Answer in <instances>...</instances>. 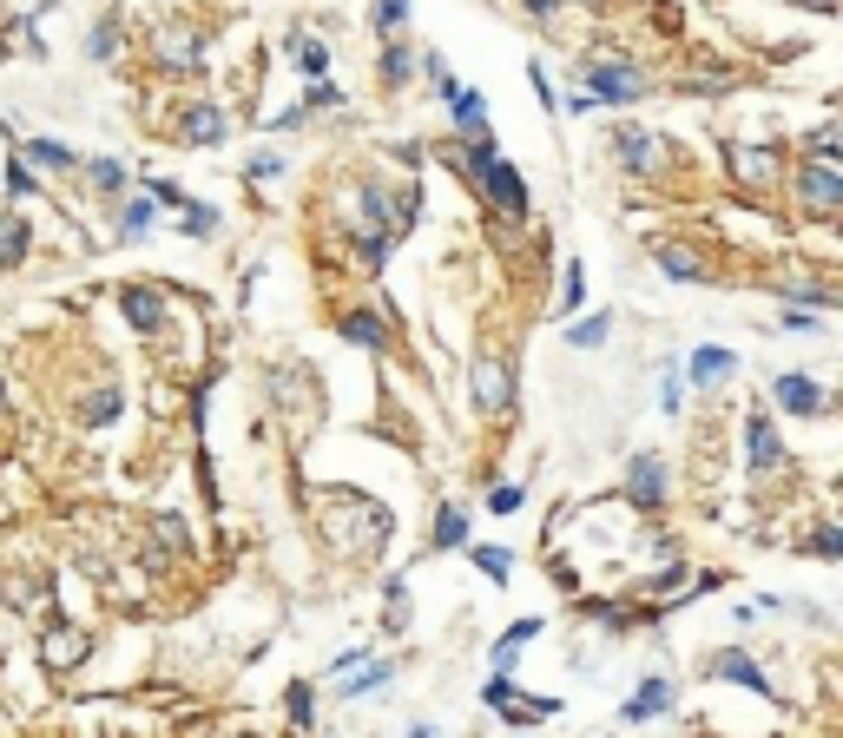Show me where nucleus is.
Returning <instances> with one entry per match:
<instances>
[{
	"label": "nucleus",
	"mask_w": 843,
	"mask_h": 738,
	"mask_svg": "<svg viewBox=\"0 0 843 738\" xmlns=\"http://www.w3.org/2000/svg\"><path fill=\"white\" fill-rule=\"evenodd\" d=\"M323 528H330V541L356 561V554H376L382 541H389V515L369 502V495H356V488H330L323 495Z\"/></svg>",
	"instance_id": "f257e3e1"
},
{
	"label": "nucleus",
	"mask_w": 843,
	"mask_h": 738,
	"mask_svg": "<svg viewBox=\"0 0 843 738\" xmlns=\"http://www.w3.org/2000/svg\"><path fill=\"white\" fill-rule=\"evenodd\" d=\"M580 92H594V106H640L653 92V73H640L626 53L580 59Z\"/></svg>",
	"instance_id": "f03ea898"
},
{
	"label": "nucleus",
	"mask_w": 843,
	"mask_h": 738,
	"mask_svg": "<svg viewBox=\"0 0 843 738\" xmlns=\"http://www.w3.org/2000/svg\"><path fill=\"white\" fill-rule=\"evenodd\" d=\"M785 185H791L798 218H843V165H824V158H791Z\"/></svg>",
	"instance_id": "7ed1b4c3"
},
{
	"label": "nucleus",
	"mask_w": 843,
	"mask_h": 738,
	"mask_svg": "<svg viewBox=\"0 0 843 738\" xmlns=\"http://www.w3.org/2000/svg\"><path fill=\"white\" fill-rule=\"evenodd\" d=\"M468 389H475V416H481V422H508V416H514V396H521L514 356L481 350V356L468 363Z\"/></svg>",
	"instance_id": "20e7f679"
},
{
	"label": "nucleus",
	"mask_w": 843,
	"mask_h": 738,
	"mask_svg": "<svg viewBox=\"0 0 843 738\" xmlns=\"http://www.w3.org/2000/svg\"><path fill=\"white\" fill-rule=\"evenodd\" d=\"M620 495H626L633 515H666L673 508V462L653 455V449H640L626 462V475H620Z\"/></svg>",
	"instance_id": "39448f33"
},
{
	"label": "nucleus",
	"mask_w": 843,
	"mask_h": 738,
	"mask_svg": "<svg viewBox=\"0 0 843 738\" xmlns=\"http://www.w3.org/2000/svg\"><path fill=\"white\" fill-rule=\"evenodd\" d=\"M739 442H745V475L752 482H778L785 469H791V455H785V436H778V422L765 416V403L739 422Z\"/></svg>",
	"instance_id": "423d86ee"
},
{
	"label": "nucleus",
	"mask_w": 843,
	"mask_h": 738,
	"mask_svg": "<svg viewBox=\"0 0 843 738\" xmlns=\"http://www.w3.org/2000/svg\"><path fill=\"white\" fill-rule=\"evenodd\" d=\"M607 152H613V165H620L626 178H659V172H666V139L646 132V125H633V119H620V125L607 132Z\"/></svg>",
	"instance_id": "0eeeda50"
},
{
	"label": "nucleus",
	"mask_w": 843,
	"mask_h": 738,
	"mask_svg": "<svg viewBox=\"0 0 843 738\" xmlns=\"http://www.w3.org/2000/svg\"><path fill=\"white\" fill-rule=\"evenodd\" d=\"M191 521L185 515H152V528H145V541H138V561H145V574H171L178 561H191Z\"/></svg>",
	"instance_id": "6e6552de"
},
{
	"label": "nucleus",
	"mask_w": 843,
	"mask_h": 738,
	"mask_svg": "<svg viewBox=\"0 0 843 738\" xmlns=\"http://www.w3.org/2000/svg\"><path fill=\"white\" fill-rule=\"evenodd\" d=\"M435 99L448 106V139H468V145H475V139H495V119H488V99H481L475 86H462L455 73H448V79L435 86Z\"/></svg>",
	"instance_id": "1a4fd4ad"
},
{
	"label": "nucleus",
	"mask_w": 843,
	"mask_h": 738,
	"mask_svg": "<svg viewBox=\"0 0 843 738\" xmlns=\"http://www.w3.org/2000/svg\"><path fill=\"white\" fill-rule=\"evenodd\" d=\"M119 317H125V330L138 343H152V337L171 330V297L158 284H119Z\"/></svg>",
	"instance_id": "9d476101"
},
{
	"label": "nucleus",
	"mask_w": 843,
	"mask_h": 738,
	"mask_svg": "<svg viewBox=\"0 0 843 738\" xmlns=\"http://www.w3.org/2000/svg\"><path fill=\"white\" fill-rule=\"evenodd\" d=\"M772 403H778L791 422H824V416H831V389H824L811 370H778V376H772Z\"/></svg>",
	"instance_id": "9b49d317"
},
{
	"label": "nucleus",
	"mask_w": 843,
	"mask_h": 738,
	"mask_svg": "<svg viewBox=\"0 0 843 738\" xmlns=\"http://www.w3.org/2000/svg\"><path fill=\"white\" fill-rule=\"evenodd\" d=\"M765 290H772L778 304H798V310H831V284H824L805 257H785V264L765 277Z\"/></svg>",
	"instance_id": "f8f14e48"
},
{
	"label": "nucleus",
	"mask_w": 843,
	"mask_h": 738,
	"mask_svg": "<svg viewBox=\"0 0 843 738\" xmlns=\"http://www.w3.org/2000/svg\"><path fill=\"white\" fill-rule=\"evenodd\" d=\"M389 317H396V310H376V304H350V310H336V337H343L350 350H369V356H382V350L396 343Z\"/></svg>",
	"instance_id": "ddd939ff"
},
{
	"label": "nucleus",
	"mask_w": 843,
	"mask_h": 738,
	"mask_svg": "<svg viewBox=\"0 0 843 738\" xmlns=\"http://www.w3.org/2000/svg\"><path fill=\"white\" fill-rule=\"evenodd\" d=\"M699 673L712 680V686H739V693H772V673L745 653V647H719V653H706L699 660Z\"/></svg>",
	"instance_id": "4468645a"
},
{
	"label": "nucleus",
	"mask_w": 843,
	"mask_h": 738,
	"mask_svg": "<svg viewBox=\"0 0 843 738\" xmlns=\"http://www.w3.org/2000/svg\"><path fill=\"white\" fill-rule=\"evenodd\" d=\"M152 59L165 73H198L204 66V33L198 26H158L152 33Z\"/></svg>",
	"instance_id": "2eb2a0df"
},
{
	"label": "nucleus",
	"mask_w": 843,
	"mask_h": 738,
	"mask_svg": "<svg viewBox=\"0 0 843 738\" xmlns=\"http://www.w3.org/2000/svg\"><path fill=\"white\" fill-rule=\"evenodd\" d=\"M725 172H732V178H739L745 191H772V185H778V178H785L791 165H785V158H778L772 145H732Z\"/></svg>",
	"instance_id": "dca6fc26"
},
{
	"label": "nucleus",
	"mask_w": 843,
	"mask_h": 738,
	"mask_svg": "<svg viewBox=\"0 0 843 738\" xmlns=\"http://www.w3.org/2000/svg\"><path fill=\"white\" fill-rule=\"evenodd\" d=\"M679 706V686L666 680V673H646L640 686H633V700L620 706V726H653V719H666Z\"/></svg>",
	"instance_id": "f3484780"
},
{
	"label": "nucleus",
	"mask_w": 843,
	"mask_h": 738,
	"mask_svg": "<svg viewBox=\"0 0 843 738\" xmlns=\"http://www.w3.org/2000/svg\"><path fill=\"white\" fill-rule=\"evenodd\" d=\"M679 376H686L692 389H719V383L739 376V350H732V343H699V350L679 363Z\"/></svg>",
	"instance_id": "a211bd4d"
},
{
	"label": "nucleus",
	"mask_w": 843,
	"mask_h": 738,
	"mask_svg": "<svg viewBox=\"0 0 843 738\" xmlns=\"http://www.w3.org/2000/svg\"><path fill=\"white\" fill-rule=\"evenodd\" d=\"M178 139H185V145H224V139H231V112H224L218 99H191V106L178 112Z\"/></svg>",
	"instance_id": "6ab92c4d"
},
{
	"label": "nucleus",
	"mask_w": 843,
	"mask_h": 738,
	"mask_svg": "<svg viewBox=\"0 0 843 738\" xmlns=\"http://www.w3.org/2000/svg\"><path fill=\"white\" fill-rule=\"evenodd\" d=\"M13 152H20L40 178H66V172H79V152H73V145H59V139H46V132H26Z\"/></svg>",
	"instance_id": "aec40b11"
},
{
	"label": "nucleus",
	"mask_w": 843,
	"mask_h": 738,
	"mask_svg": "<svg viewBox=\"0 0 843 738\" xmlns=\"http://www.w3.org/2000/svg\"><path fill=\"white\" fill-rule=\"evenodd\" d=\"M653 264H659L666 284H686V290H706L712 284V264L699 251H686V244H653Z\"/></svg>",
	"instance_id": "412c9836"
},
{
	"label": "nucleus",
	"mask_w": 843,
	"mask_h": 738,
	"mask_svg": "<svg viewBox=\"0 0 843 738\" xmlns=\"http://www.w3.org/2000/svg\"><path fill=\"white\" fill-rule=\"evenodd\" d=\"M468 541H475L468 508H462V502H442L435 521H429V548H435V554H468Z\"/></svg>",
	"instance_id": "4be33fe9"
},
{
	"label": "nucleus",
	"mask_w": 843,
	"mask_h": 738,
	"mask_svg": "<svg viewBox=\"0 0 843 738\" xmlns=\"http://www.w3.org/2000/svg\"><path fill=\"white\" fill-rule=\"evenodd\" d=\"M79 178H86V191H92V198H125V191H132V165H125V158H112V152L79 158Z\"/></svg>",
	"instance_id": "5701e85b"
},
{
	"label": "nucleus",
	"mask_w": 843,
	"mask_h": 738,
	"mask_svg": "<svg viewBox=\"0 0 843 738\" xmlns=\"http://www.w3.org/2000/svg\"><path fill=\"white\" fill-rule=\"evenodd\" d=\"M152 224H158V198H152V191H125V198H119V211H112V231H119V244H138V238H152Z\"/></svg>",
	"instance_id": "b1692460"
},
{
	"label": "nucleus",
	"mask_w": 843,
	"mask_h": 738,
	"mask_svg": "<svg viewBox=\"0 0 843 738\" xmlns=\"http://www.w3.org/2000/svg\"><path fill=\"white\" fill-rule=\"evenodd\" d=\"M86 647H92V640H86L79 627H66V620H53V627L40 634V660H46V673H66V667H79V660H86Z\"/></svg>",
	"instance_id": "393cba45"
},
{
	"label": "nucleus",
	"mask_w": 843,
	"mask_h": 738,
	"mask_svg": "<svg viewBox=\"0 0 843 738\" xmlns=\"http://www.w3.org/2000/svg\"><path fill=\"white\" fill-rule=\"evenodd\" d=\"M26 257H33V224H26V211L0 205V277H13Z\"/></svg>",
	"instance_id": "a878e982"
},
{
	"label": "nucleus",
	"mask_w": 843,
	"mask_h": 738,
	"mask_svg": "<svg viewBox=\"0 0 843 738\" xmlns=\"http://www.w3.org/2000/svg\"><path fill=\"white\" fill-rule=\"evenodd\" d=\"M119 46H125V20H119V7H106V13L86 26V59H92V66H112Z\"/></svg>",
	"instance_id": "bb28decb"
},
{
	"label": "nucleus",
	"mask_w": 843,
	"mask_h": 738,
	"mask_svg": "<svg viewBox=\"0 0 843 738\" xmlns=\"http://www.w3.org/2000/svg\"><path fill=\"white\" fill-rule=\"evenodd\" d=\"M284 46H290V59H297V73H303V79H330V59H336V46H330L323 33H303V26H297Z\"/></svg>",
	"instance_id": "cd10ccee"
},
{
	"label": "nucleus",
	"mask_w": 843,
	"mask_h": 738,
	"mask_svg": "<svg viewBox=\"0 0 843 738\" xmlns=\"http://www.w3.org/2000/svg\"><path fill=\"white\" fill-rule=\"evenodd\" d=\"M119 409H125V389H119V383H99V389H86V396L73 403L79 429H106V422H119Z\"/></svg>",
	"instance_id": "c85d7f7f"
},
{
	"label": "nucleus",
	"mask_w": 843,
	"mask_h": 738,
	"mask_svg": "<svg viewBox=\"0 0 843 738\" xmlns=\"http://www.w3.org/2000/svg\"><path fill=\"white\" fill-rule=\"evenodd\" d=\"M409 73H415V46L396 33V40H382V53H376V79H382V92H402L409 86Z\"/></svg>",
	"instance_id": "c756f323"
},
{
	"label": "nucleus",
	"mask_w": 843,
	"mask_h": 738,
	"mask_svg": "<svg viewBox=\"0 0 843 738\" xmlns=\"http://www.w3.org/2000/svg\"><path fill=\"white\" fill-rule=\"evenodd\" d=\"M171 224H178V238H198V244H211V238L224 231V211H218V205H204V198H185V205L171 211Z\"/></svg>",
	"instance_id": "7c9ffc66"
},
{
	"label": "nucleus",
	"mask_w": 843,
	"mask_h": 738,
	"mask_svg": "<svg viewBox=\"0 0 843 738\" xmlns=\"http://www.w3.org/2000/svg\"><path fill=\"white\" fill-rule=\"evenodd\" d=\"M580 614H587L607 640H626V634L646 620V614H640V607H626V601H580Z\"/></svg>",
	"instance_id": "2f4dec72"
},
{
	"label": "nucleus",
	"mask_w": 843,
	"mask_h": 738,
	"mask_svg": "<svg viewBox=\"0 0 843 738\" xmlns=\"http://www.w3.org/2000/svg\"><path fill=\"white\" fill-rule=\"evenodd\" d=\"M541 634H547V627H541L534 614H528V620H514V627H508V634H501V640L488 647V667H495V673H514V660H521V647H534Z\"/></svg>",
	"instance_id": "473e14b6"
},
{
	"label": "nucleus",
	"mask_w": 843,
	"mask_h": 738,
	"mask_svg": "<svg viewBox=\"0 0 843 738\" xmlns=\"http://www.w3.org/2000/svg\"><path fill=\"white\" fill-rule=\"evenodd\" d=\"M237 172H244V185H277V178H290V158L277 145H257V152L237 158Z\"/></svg>",
	"instance_id": "72a5a7b5"
},
{
	"label": "nucleus",
	"mask_w": 843,
	"mask_h": 738,
	"mask_svg": "<svg viewBox=\"0 0 843 738\" xmlns=\"http://www.w3.org/2000/svg\"><path fill=\"white\" fill-rule=\"evenodd\" d=\"M587 310V264L580 257H567L561 264V297H554V317H580Z\"/></svg>",
	"instance_id": "f704fd0d"
},
{
	"label": "nucleus",
	"mask_w": 843,
	"mask_h": 738,
	"mask_svg": "<svg viewBox=\"0 0 843 738\" xmlns=\"http://www.w3.org/2000/svg\"><path fill=\"white\" fill-rule=\"evenodd\" d=\"M409 620H415V607H409V581L396 574V581H382V634H409Z\"/></svg>",
	"instance_id": "c9c22d12"
},
{
	"label": "nucleus",
	"mask_w": 843,
	"mask_h": 738,
	"mask_svg": "<svg viewBox=\"0 0 843 738\" xmlns=\"http://www.w3.org/2000/svg\"><path fill=\"white\" fill-rule=\"evenodd\" d=\"M389 680H396V660H363V667H356L336 693H343V700H369V693H382Z\"/></svg>",
	"instance_id": "e433bc0d"
},
{
	"label": "nucleus",
	"mask_w": 843,
	"mask_h": 738,
	"mask_svg": "<svg viewBox=\"0 0 843 738\" xmlns=\"http://www.w3.org/2000/svg\"><path fill=\"white\" fill-rule=\"evenodd\" d=\"M468 561H475V574L495 581V587H508V574H514V554L495 548V541H468Z\"/></svg>",
	"instance_id": "4c0bfd02"
},
{
	"label": "nucleus",
	"mask_w": 843,
	"mask_h": 738,
	"mask_svg": "<svg viewBox=\"0 0 843 738\" xmlns=\"http://www.w3.org/2000/svg\"><path fill=\"white\" fill-rule=\"evenodd\" d=\"M284 719H290V733H310V726H317V686H310V680H290Z\"/></svg>",
	"instance_id": "58836bf2"
},
{
	"label": "nucleus",
	"mask_w": 843,
	"mask_h": 738,
	"mask_svg": "<svg viewBox=\"0 0 843 738\" xmlns=\"http://www.w3.org/2000/svg\"><path fill=\"white\" fill-rule=\"evenodd\" d=\"M607 343H613V317H607V310L567 323V350H607Z\"/></svg>",
	"instance_id": "ea45409f"
},
{
	"label": "nucleus",
	"mask_w": 843,
	"mask_h": 738,
	"mask_svg": "<svg viewBox=\"0 0 843 738\" xmlns=\"http://www.w3.org/2000/svg\"><path fill=\"white\" fill-rule=\"evenodd\" d=\"M7 601H13L20 614H46V607H53V587H46V574H20V581L7 587Z\"/></svg>",
	"instance_id": "a19ab883"
},
{
	"label": "nucleus",
	"mask_w": 843,
	"mask_h": 738,
	"mask_svg": "<svg viewBox=\"0 0 843 738\" xmlns=\"http://www.w3.org/2000/svg\"><path fill=\"white\" fill-rule=\"evenodd\" d=\"M732 86H739V73H732V66H706V73H692V79H686V92H692V99H725Z\"/></svg>",
	"instance_id": "79ce46f5"
},
{
	"label": "nucleus",
	"mask_w": 843,
	"mask_h": 738,
	"mask_svg": "<svg viewBox=\"0 0 843 738\" xmlns=\"http://www.w3.org/2000/svg\"><path fill=\"white\" fill-rule=\"evenodd\" d=\"M0 178H7V205H20V198H40V172H33L20 152L7 158V172H0Z\"/></svg>",
	"instance_id": "37998d69"
},
{
	"label": "nucleus",
	"mask_w": 843,
	"mask_h": 738,
	"mask_svg": "<svg viewBox=\"0 0 843 738\" xmlns=\"http://www.w3.org/2000/svg\"><path fill=\"white\" fill-rule=\"evenodd\" d=\"M805 158L843 165V125H811V132H805Z\"/></svg>",
	"instance_id": "c03bdc74"
},
{
	"label": "nucleus",
	"mask_w": 843,
	"mask_h": 738,
	"mask_svg": "<svg viewBox=\"0 0 843 738\" xmlns=\"http://www.w3.org/2000/svg\"><path fill=\"white\" fill-rule=\"evenodd\" d=\"M798 554H811V561H843V528L824 521L818 535H805V541H798Z\"/></svg>",
	"instance_id": "a18cd8bd"
},
{
	"label": "nucleus",
	"mask_w": 843,
	"mask_h": 738,
	"mask_svg": "<svg viewBox=\"0 0 843 738\" xmlns=\"http://www.w3.org/2000/svg\"><path fill=\"white\" fill-rule=\"evenodd\" d=\"M369 26H376L382 40H396V33L409 26V0H376V7H369Z\"/></svg>",
	"instance_id": "49530a36"
},
{
	"label": "nucleus",
	"mask_w": 843,
	"mask_h": 738,
	"mask_svg": "<svg viewBox=\"0 0 843 738\" xmlns=\"http://www.w3.org/2000/svg\"><path fill=\"white\" fill-rule=\"evenodd\" d=\"M778 330H785V337H818V330H824V310H798V304H785V310H778Z\"/></svg>",
	"instance_id": "de8ad7c7"
},
{
	"label": "nucleus",
	"mask_w": 843,
	"mask_h": 738,
	"mask_svg": "<svg viewBox=\"0 0 843 738\" xmlns=\"http://www.w3.org/2000/svg\"><path fill=\"white\" fill-rule=\"evenodd\" d=\"M343 106V86L336 79H310L303 86V112H336Z\"/></svg>",
	"instance_id": "09e8293b"
},
{
	"label": "nucleus",
	"mask_w": 843,
	"mask_h": 738,
	"mask_svg": "<svg viewBox=\"0 0 843 738\" xmlns=\"http://www.w3.org/2000/svg\"><path fill=\"white\" fill-rule=\"evenodd\" d=\"M659 403H666V416L686 409V376H679V363H659Z\"/></svg>",
	"instance_id": "8fccbe9b"
},
{
	"label": "nucleus",
	"mask_w": 843,
	"mask_h": 738,
	"mask_svg": "<svg viewBox=\"0 0 843 738\" xmlns=\"http://www.w3.org/2000/svg\"><path fill=\"white\" fill-rule=\"evenodd\" d=\"M521 502H528V482H495L488 488V515H514Z\"/></svg>",
	"instance_id": "3c124183"
},
{
	"label": "nucleus",
	"mask_w": 843,
	"mask_h": 738,
	"mask_svg": "<svg viewBox=\"0 0 843 738\" xmlns=\"http://www.w3.org/2000/svg\"><path fill=\"white\" fill-rule=\"evenodd\" d=\"M389 158H396L402 172H422V165H429V145H422V139H396V145H389Z\"/></svg>",
	"instance_id": "603ef678"
},
{
	"label": "nucleus",
	"mask_w": 843,
	"mask_h": 738,
	"mask_svg": "<svg viewBox=\"0 0 843 738\" xmlns=\"http://www.w3.org/2000/svg\"><path fill=\"white\" fill-rule=\"evenodd\" d=\"M138 191H152L158 211H178V205H185V185H171V178H138Z\"/></svg>",
	"instance_id": "864d4df0"
},
{
	"label": "nucleus",
	"mask_w": 843,
	"mask_h": 738,
	"mask_svg": "<svg viewBox=\"0 0 843 738\" xmlns=\"http://www.w3.org/2000/svg\"><path fill=\"white\" fill-rule=\"evenodd\" d=\"M528 86L541 92V106H547V112L561 106V99H554V79H547V66H541V59H528Z\"/></svg>",
	"instance_id": "5fc2aeb1"
},
{
	"label": "nucleus",
	"mask_w": 843,
	"mask_h": 738,
	"mask_svg": "<svg viewBox=\"0 0 843 738\" xmlns=\"http://www.w3.org/2000/svg\"><path fill=\"white\" fill-rule=\"evenodd\" d=\"M303 125H310L303 99H297V106H284V112H270V132H303Z\"/></svg>",
	"instance_id": "6e6d98bb"
},
{
	"label": "nucleus",
	"mask_w": 843,
	"mask_h": 738,
	"mask_svg": "<svg viewBox=\"0 0 843 738\" xmlns=\"http://www.w3.org/2000/svg\"><path fill=\"white\" fill-rule=\"evenodd\" d=\"M363 660H369V647H343V653H336V667H330V673H336V680H350V673H356V667H363Z\"/></svg>",
	"instance_id": "4d7b16f0"
},
{
	"label": "nucleus",
	"mask_w": 843,
	"mask_h": 738,
	"mask_svg": "<svg viewBox=\"0 0 843 738\" xmlns=\"http://www.w3.org/2000/svg\"><path fill=\"white\" fill-rule=\"evenodd\" d=\"M561 7H567V0H521V13H528V20H554Z\"/></svg>",
	"instance_id": "13d9d810"
},
{
	"label": "nucleus",
	"mask_w": 843,
	"mask_h": 738,
	"mask_svg": "<svg viewBox=\"0 0 843 738\" xmlns=\"http://www.w3.org/2000/svg\"><path fill=\"white\" fill-rule=\"evenodd\" d=\"M561 112H574V119H587V112H600V106H594V92H574V99H567Z\"/></svg>",
	"instance_id": "bf43d9fd"
},
{
	"label": "nucleus",
	"mask_w": 843,
	"mask_h": 738,
	"mask_svg": "<svg viewBox=\"0 0 843 738\" xmlns=\"http://www.w3.org/2000/svg\"><path fill=\"white\" fill-rule=\"evenodd\" d=\"M791 7H811V13H838L843 0H791Z\"/></svg>",
	"instance_id": "052dcab7"
},
{
	"label": "nucleus",
	"mask_w": 843,
	"mask_h": 738,
	"mask_svg": "<svg viewBox=\"0 0 843 738\" xmlns=\"http://www.w3.org/2000/svg\"><path fill=\"white\" fill-rule=\"evenodd\" d=\"M831 310H843V277L831 284Z\"/></svg>",
	"instance_id": "680f3d73"
},
{
	"label": "nucleus",
	"mask_w": 843,
	"mask_h": 738,
	"mask_svg": "<svg viewBox=\"0 0 843 738\" xmlns=\"http://www.w3.org/2000/svg\"><path fill=\"white\" fill-rule=\"evenodd\" d=\"M7 59H13V40H7V33H0V66H7Z\"/></svg>",
	"instance_id": "e2e57ef3"
}]
</instances>
